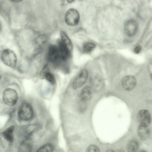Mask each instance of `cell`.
<instances>
[{"label": "cell", "mask_w": 152, "mask_h": 152, "mask_svg": "<svg viewBox=\"0 0 152 152\" xmlns=\"http://www.w3.org/2000/svg\"><path fill=\"white\" fill-rule=\"evenodd\" d=\"M1 59L4 64L11 68H15L17 65V56L15 52L10 49H6L2 51Z\"/></svg>", "instance_id": "obj_1"}, {"label": "cell", "mask_w": 152, "mask_h": 152, "mask_svg": "<svg viewBox=\"0 0 152 152\" xmlns=\"http://www.w3.org/2000/svg\"><path fill=\"white\" fill-rule=\"evenodd\" d=\"M18 115L21 120L27 121L30 120L33 115V110L31 105L27 103H23L19 108Z\"/></svg>", "instance_id": "obj_2"}, {"label": "cell", "mask_w": 152, "mask_h": 152, "mask_svg": "<svg viewBox=\"0 0 152 152\" xmlns=\"http://www.w3.org/2000/svg\"><path fill=\"white\" fill-rule=\"evenodd\" d=\"M79 20V14L77 10L71 8L66 12L65 15V20L68 25L76 26L78 23Z\"/></svg>", "instance_id": "obj_3"}, {"label": "cell", "mask_w": 152, "mask_h": 152, "mask_svg": "<svg viewBox=\"0 0 152 152\" xmlns=\"http://www.w3.org/2000/svg\"><path fill=\"white\" fill-rule=\"evenodd\" d=\"M3 99L4 102L9 106L14 105L18 99L17 92L14 90L10 88L6 89L3 93Z\"/></svg>", "instance_id": "obj_4"}, {"label": "cell", "mask_w": 152, "mask_h": 152, "mask_svg": "<svg viewBox=\"0 0 152 152\" xmlns=\"http://www.w3.org/2000/svg\"><path fill=\"white\" fill-rule=\"evenodd\" d=\"M88 72L86 69L81 71L74 80L72 83L74 89H77L82 86L86 82L88 78Z\"/></svg>", "instance_id": "obj_5"}, {"label": "cell", "mask_w": 152, "mask_h": 152, "mask_svg": "<svg viewBox=\"0 0 152 152\" xmlns=\"http://www.w3.org/2000/svg\"><path fill=\"white\" fill-rule=\"evenodd\" d=\"M137 119L140 125L148 126L151 122V115L146 110H142L138 113Z\"/></svg>", "instance_id": "obj_6"}, {"label": "cell", "mask_w": 152, "mask_h": 152, "mask_svg": "<svg viewBox=\"0 0 152 152\" xmlns=\"http://www.w3.org/2000/svg\"><path fill=\"white\" fill-rule=\"evenodd\" d=\"M138 28L137 22L131 20L127 21L124 25V30L126 34L129 37L133 36L136 33Z\"/></svg>", "instance_id": "obj_7"}, {"label": "cell", "mask_w": 152, "mask_h": 152, "mask_svg": "<svg viewBox=\"0 0 152 152\" xmlns=\"http://www.w3.org/2000/svg\"><path fill=\"white\" fill-rule=\"evenodd\" d=\"M39 75L41 79H45L52 84H54L56 82L55 76L50 71L47 64L43 66L40 72Z\"/></svg>", "instance_id": "obj_8"}, {"label": "cell", "mask_w": 152, "mask_h": 152, "mask_svg": "<svg viewBox=\"0 0 152 152\" xmlns=\"http://www.w3.org/2000/svg\"><path fill=\"white\" fill-rule=\"evenodd\" d=\"M137 81L133 76L128 75L124 77L121 81V84L124 88L127 91L132 90L136 86Z\"/></svg>", "instance_id": "obj_9"}, {"label": "cell", "mask_w": 152, "mask_h": 152, "mask_svg": "<svg viewBox=\"0 0 152 152\" xmlns=\"http://www.w3.org/2000/svg\"><path fill=\"white\" fill-rule=\"evenodd\" d=\"M48 56V60L52 62H55L60 58L58 47L55 45H50L49 47Z\"/></svg>", "instance_id": "obj_10"}, {"label": "cell", "mask_w": 152, "mask_h": 152, "mask_svg": "<svg viewBox=\"0 0 152 152\" xmlns=\"http://www.w3.org/2000/svg\"><path fill=\"white\" fill-rule=\"evenodd\" d=\"M58 48L60 55V58L62 60H66L70 55V51L61 41L58 42Z\"/></svg>", "instance_id": "obj_11"}, {"label": "cell", "mask_w": 152, "mask_h": 152, "mask_svg": "<svg viewBox=\"0 0 152 152\" xmlns=\"http://www.w3.org/2000/svg\"><path fill=\"white\" fill-rule=\"evenodd\" d=\"M93 93L91 88L88 86L84 87L81 92L80 98L82 102H86L90 100L92 96Z\"/></svg>", "instance_id": "obj_12"}, {"label": "cell", "mask_w": 152, "mask_h": 152, "mask_svg": "<svg viewBox=\"0 0 152 152\" xmlns=\"http://www.w3.org/2000/svg\"><path fill=\"white\" fill-rule=\"evenodd\" d=\"M137 133L140 138L145 140L149 137L150 132L148 126L140 125L137 129Z\"/></svg>", "instance_id": "obj_13"}, {"label": "cell", "mask_w": 152, "mask_h": 152, "mask_svg": "<svg viewBox=\"0 0 152 152\" xmlns=\"http://www.w3.org/2000/svg\"><path fill=\"white\" fill-rule=\"evenodd\" d=\"M14 129V127L11 126L2 132V135L5 139L10 142H12L14 140L13 132Z\"/></svg>", "instance_id": "obj_14"}, {"label": "cell", "mask_w": 152, "mask_h": 152, "mask_svg": "<svg viewBox=\"0 0 152 152\" xmlns=\"http://www.w3.org/2000/svg\"><path fill=\"white\" fill-rule=\"evenodd\" d=\"M60 36L63 43L70 51H72L73 48L71 40L66 34L64 31H61Z\"/></svg>", "instance_id": "obj_15"}, {"label": "cell", "mask_w": 152, "mask_h": 152, "mask_svg": "<svg viewBox=\"0 0 152 152\" xmlns=\"http://www.w3.org/2000/svg\"><path fill=\"white\" fill-rule=\"evenodd\" d=\"M138 147L137 142L134 140H131L128 142L127 145V150L129 152H134L137 151Z\"/></svg>", "instance_id": "obj_16"}, {"label": "cell", "mask_w": 152, "mask_h": 152, "mask_svg": "<svg viewBox=\"0 0 152 152\" xmlns=\"http://www.w3.org/2000/svg\"><path fill=\"white\" fill-rule=\"evenodd\" d=\"M32 145L31 140L27 139L23 142L20 147V150L24 151H30L32 148Z\"/></svg>", "instance_id": "obj_17"}, {"label": "cell", "mask_w": 152, "mask_h": 152, "mask_svg": "<svg viewBox=\"0 0 152 152\" xmlns=\"http://www.w3.org/2000/svg\"><path fill=\"white\" fill-rule=\"evenodd\" d=\"M54 150L53 145L50 143H47L39 148L37 151V152H52Z\"/></svg>", "instance_id": "obj_18"}, {"label": "cell", "mask_w": 152, "mask_h": 152, "mask_svg": "<svg viewBox=\"0 0 152 152\" xmlns=\"http://www.w3.org/2000/svg\"><path fill=\"white\" fill-rule=\"evenodd\" d=\"M95 45L91 42H86L84 44L83 49L84 52L89 53L92 51L95 48Z\"/></svg>", "instance_id": "obj_19"}, {"label": "cell", "mask_w": 152, "mask_h": 152, "mask_svg": "<svg viewBox=\"0 0 152 152\" xmlns=\"http://www.w3.org/2000/svg\"><path fill=\"white\" fill-rule=\"evenodd\" d=\"M86 151L99 152L100 151L99 148L96 146L94 145H91L87 148Z\"/></svg>", "instance_id": "obj_20"}, {"label": "cell", "mask_w": 152, "mask_h": 152, "mask_svg": "<svg viewBox=\"0 0 152 152\" xmlns=\"http://www.w3.org/2000/svg\"><path fill=\"white\" fill-rule=\"evenodd\" d=\"M141 47L140 45L137 46L134 49V52L136 54L139 53L141 50Z\"/></svg>", "instance_id": "obj_21"}, {"label": "cell", "mask_w": 152, "mask_h": 152, "mask_svg": "<svg viewBox=\"0 0 152 152\" xmlns=\"http://www.w3.org/2000/svg\"><path fill=\"white\" fill-rule=\"evenodd\" d=\"M12 2H21L23 0H9Z\"/></svg>", "instance_id": "obj_22"}, {"label": "cell", "mask_w": 152, "mask_h": 152, "mask_svg": "<svg viewBox=\"0 0 152 152\" xmlns=\"http://www.w3.org/2000/svg\"><path fill=\"white\" fill-rule=\"evenodd\" d=\"M75 0H67V1L68 3H71L74 1Z\"/></svg>", "instance_id": "obj_23"}, {"label": "cell", "mask_w": 152, "mask_h": 152, "mask_svg": "<svg viewBox=\"0 0 152 152\" xmlns=\"http://www.w3.org/2000/svg\"><path fill=\"white\" fill-rule=\"evenodd\" d=\"M2 27V24H1V22H0V31H1V30Z\"/></svg>", "instance_id": "obj_24"}, {"label": "cell", "mask_w": 152, "mask_h": 152, "mask_svg": "<svg viewBox=\"0 0 152 152\" xmlns=\"http://www.w3.org/2000/svg\"><path fill=\"white\" fill-rule=\"evenodd\" d=\"M0 10H1V7L0 6Z\"/></svg>", "instance_id": "obj_25"}]
</instances>
